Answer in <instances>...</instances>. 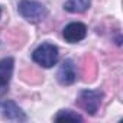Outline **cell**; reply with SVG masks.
Listing matches in <instances>:
<instances>
[{
  "label": "cell",
  "instance_id": "2",
  "mask_svg": "<svg viewBox=\"0 0 123 123\" xmlns=\"http://www.w3.org/2000/svg\"><path fill=\"white\" fill-rule=\"evenodd\" d=\"M18 12L23 19L32 23L41 22L42 19H45L48 13L46 7L39 2H35V0H20L18 5Z\"/></svg>",
  "mask_w": 123,
  "mask_h": 123
},
{
  "label": "cell",
  "instance_id": "7",
  "mask_svg": "<svg viewBox=\"0 0 123 123\" xmlns=\"http://www.w3.org/2000/svg\"><path fill=\"white\" fill-rule=\"evenodd\" d=\"M2 111H3V116L9 120H15V122H26L28 120V116L25 114V111L13 100H6L2 104Z\"/></svg>",
  "mask_w": 123,
  "mask_h": 123
},
{
  "label": "cell",
  "instance_id": "10",
  "mask_svg": "<svg viewBox=\"0 0 123 123\" xmlns=\"http://www.w3.org/2000/svg\"><path fill=\"white\" fill-rule=\"evenodd\" d=\"M0 16H2V9H0Z\"/></svg>",
  "mask_w": 123,
  "mask_h": 123
},
{
  "label": "cell",
  "instance_id": "8",
  "mask_svg": "<svg viewBox=\"0 0 123 123\" xmlns=\"http://www.w3.org/2000/svg\"><path fill=\"white\" fill-rule=\"evenodd\" d=\"M91 5V0H67L64 9L70 13H83Z\"/></svg>",
  "mask_w": 123,
  "mask_h": 123
},
{
  "label": "cell",
  "instance_id": "9",
  "mask_svg": "<svg viewBox=\"0 0 123 123\" xmlns=\"http://www.w3.org/2000/svg\"><path fill=\"white\" fill-rule=\"evenodd\" d=\"M55 122H62V120H71V122H83V117L73 111V110H59L58 114L54 117Z\"/></svg>",
  "mask_w": 123,
  "mask_h": 123
},
{
  "label": "cell",
  "instance_id": "6",
  "mask_svg": "<svg viewBox=\"0 0 123 123\" xmlns=\"http://www.w3.org/2000/svg\"><path fill=\"white\" fill-rule=\"evenodd\" d=\"M86 35H87V26L81 22H71L62 31L64 39L70 43H75V42L83 41L86 38Z\"/></svg>",
  "mask_w": 123,
  "mask_h": 123
},
{
  "label": "cell",
  "instance_id": "3",
  "mask_svg": "<svg viewBox=\"0 0 123 123\" xmlns=\"http://www.w3.org/2000/svg\"><path fill=\"white\" fill-rule=\"evenodd\" d=\"M103 93L100 90H83L78 94V104L81 109H84L88 114L94 116L101 104Z\"/></svg>",
  "mask_w": 123,
  "mask_h": 123
},
{
  "label": "cell",
  "instance_id": "4",
  "mask_svg": "<svg viewBox=\"0 0 123 123\" xmlns=\"http://www.w3.org/2000/svg\"><path fill=\"white\" fill-rule=\"evenodd\" d=\"M13 67H15L13 58L7 56V58L0 59V98L9 90V83L13 74Z\"/></svg>",
  "mask_w": 123,
  "mask_h": 123
},
{
  "label": "cell",
  "instance_id": "1",
  "mask_svg": "<svg viewBox=\"0 0 123 123\" xmlns=\"http://www.w3.org/2000/svg\"><path fill=\"white\" fill-rule=\"evenodd\" d=\"M59 58V51L54 43L45 42L41 43L33 52H32V59L35 62L43 68H52Z\"/></svg>",
  "mask_w": 123,
  "mask_h": 123
},
{
  "label": "cell",
  "instance_id": "5",
  "mask_svg": "<svg viewBox=\"0 0 123 123\" xmlns=\"http://www.w3.org/2000/svg\"><path fill=\"white\" fill-rule=\"evenodd\" d=\"M56 78H58L59 84H62V86H71V84L75 83V80H77V67H75L73 59H65L64 62L59 65L58 73H56Z\"/></svg>",
  "mask_w": 123,
  "mask_h": 123
}]
</instances>
